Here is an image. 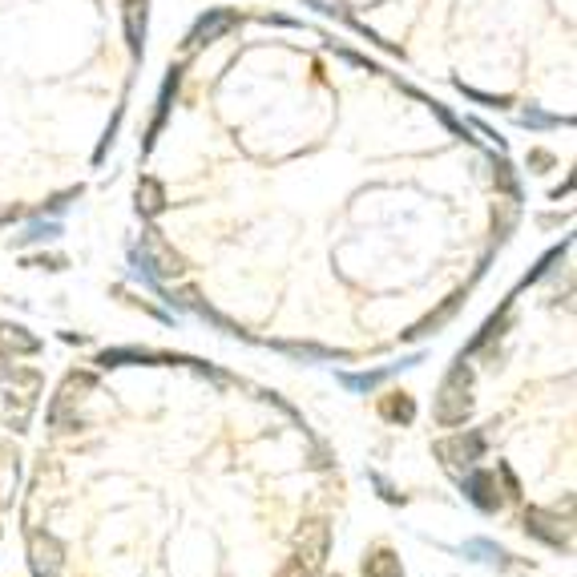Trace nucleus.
Instances as JSON below:
<instances>
[{
    "label": "nucleus",
    "instance_id": "obj_1",
    "mask_svg": "<svg viewBox=\"0 0 577 577\" xmlns=\"http://www.w3.org/2000/svg\"><path fill=\"white\" fill-rule=\"evenodd\" d=\"M331 549V529L328 521H303V529L295 533V545H291V557L283 562V570L275 577H320L323 562H328Z\"/></svg>",
    "mask_w": 577,
    "mask_h": 577
},
{
    "label": "nucleus",
    "instance_id": "obj_2",
    "mask_svg": "<svg viewBox=\"0 0 577 577\" xmlns=\"http://www.w3.org/2000/svg\"><path fill=\"white\" fill-rule=\"evenodd\" d=\"M468 412H473V383H468L464 367H456V372L445 380L440 396H437V424L456 428V424L468 420Z\"/></svg>",
    "mask_w": 577,
    "mask_h": 577
},
{
    "label": "nucleus",
    "instance_id": "obj_3",
    "mask_svg": "<svg viewBox=\"0 0 577 577\" xmlns=\"http://www.w3.org/2000/svg\"><path fill=\"white\" fill-rule=\"evenodd\" d=\"M432 453L440 456V464H445L448 473L464 476L468 468H476V461L484 456V432H456V437H448V440H437Z\"/></svg>",
    "mask_w": 577,
    "mask_h": 577
},
{
    "label": "nucleus",
    "instance_id": "obj_4",
    "mask_svg": "<svg viewBox=\"0 0 577 577\" xmlns=\"http://www.w3.org/2000/svg\"><path fill=\"white\" fill-rule=\"evenodd\" d=\"M29 570L32 577H57L65 570V545L53 533H29Z\"/></svg>",
    "mask_w": 577,
    "mask_h": 577
},
{
    "label": "nucleus",
    "instance_id": "obj_5",
    "mask_svg": "<svg viewBox=\"0 0 577 577\" xmlns=\"http://www.w3.org/2000/svg\"><path fill=\"white\" fill-rule=\"evenodd\" d=\"M525 533L545 541L549 549H570V525L557 513H549V509H529V513H525Z\"/></svg>",
    "mask_w": 577,
    "mask_h": 577
},
{
    "label": "nucleus",
    "instance_id": "obj_6",
    "mask_svg": "<svg viewBox=\"0 0 577 577\" xmlns=\"http://www.w3.org/2000/svg\"><path fill=\"white\" fill-rule=\"evenodd\" d=\"M464 497L473 500L481 513H497L500 509V489H497V473H489V468H468L464 473Z\"/></svg>",
    "mask_w": 577,
    "mask_h": 577
},
{
    "label": "nucleus",
    "instance_id": "obj_7",
    "mask_svg": "<svg viewBox=\"0 0 577 577\" xmlns=\"http://www.w3.org/2000/svg\"><path fill=\"white\" fill-rule=\"evenodd\" d=\"M21 380H24L21 392H8V428L13 432H24V424L32 416V404H37V388H41V380L32 372H24Z\"/></svg>",
    "mask_w": 577,
    "mask_h": 577
},
{
    "label": "nucleus",
    "instance_id": "obj_8",
    "mask_svg": "<svg viewBox=\"0 0 577 577\" xmlns=\"http://www.w3.org/2000/svg\"><path fill=\"white\" fill-rule=\"evenodd\" d=\"M16 476H21V456L13 448H0V509L16 500Z\"/></svg>",
    "mask_w": 577,
    "mask_h": 577
},
{
    "label": "nucleus",
    "instance_id": "obj_9",
    "mask_svg": "<svg viewBox=\"0 0 577 577\" xmlns=\"http://www.w3.org/2000/svg\"><path fill=\"white\" fill-rule=\"evenodd\" d=\"M364 577H404V562L388 545H380L364 557Z\"/></svg>",
    "mask_w": 577,
    "mask_h": 577
},
{
    "label": "nucleus",
    "instance_id": "obj_10",
    "mask_svg": "<svg viewBox=\"0 0 577 577\" xmlns=\"http://www.w3.org/2000/svg\"><path fill=\"white\" fill-rule=\"evenodd\" d=\"M380 412H383V420H400V424H412V416H416V404L412 400L400 392V396H392V400H383L380 404Z\"/></svg>",
    "mask_w": 577,
    "mask_h": 577
},
{
    "label": "nucleus",
    "instance_id": "obj_11",
    "mask_svg": "<svg viewBox=\"0 0 577 577\" xmlns=\"http://www.w3.org/2000/svg\"><path fill=\"white\" fill-rule=\"evenodd\" d=\"M464 554H484L481 562H492V565H509V554L500 545H492V541H468Z\"/></svg>",
    "mask_w": 577,
    "mask_h": 577
},
{
    "label": "nucleus",
    "instance_id": "obj_12",
    "mask_svg": "<svg viewBox=\"0 0 577 577\" xmlns=\"http://www.w3.org/2000/svg\"><path fill=\"white\" fill-rule=\"evenodd\" d=\"M380 380H383V372H372V375H344V383H347V388H356V392L375 388Z\"/></svg>",
    "mask_w": 577,
    "mask_h": 577
}]
</instances>
